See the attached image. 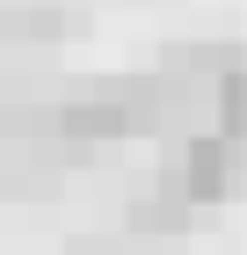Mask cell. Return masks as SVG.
<instances>
[{"mask_svg":"<svg viewBox=\"0 0 247 255\" xmlns=\"http://www.w3.org/2000/svg\"><path fill=\"white\" fill-rule=\"evenodd\" d=\"M167 190H174V204H218V197H233L240 190V146L233 138H189L182 153H174V175H167Z\"/></svg>","mask_w":247,"mask_h":255,"instance_id":"7a4b0ae2","label":"cell"},{"mask_svg":"<svg viewBox=\"0 0 247 255\" xmlns=\"http://www.w3.org/2000/svg\"><path fill=\"white\" fill-rule=\"evenodd\" d=\"M66 22H73L66 0H7V7H0L7 44H51V37H66Z\"/></svg>","mask_w":247,"mask_h":255,"instance_id":"3957f363","label":"cell"},{"mask_svg":"<svg viewBox=\"0 0 247 255\" xmlns=\"http://www.w3.org/2000/svg\"><path fill=\"white\" fill-rule=\"evenodd\" d=\"M153 117H160L153 88H109V95L66 102V110H58V138H73V146H102V138L153 131Z\"/></svg>","mask_w":247,"mask_h":255,"instance_id":"6da1fadb","label":"cell"}]
</instances>
